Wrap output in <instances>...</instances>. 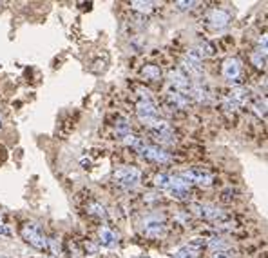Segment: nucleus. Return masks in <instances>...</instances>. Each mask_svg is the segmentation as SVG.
Masks as SVG:
<instances>
[{"label": "nucleus", "instance_id": "nucleus-9", "mask_svg": "<svg viewBox=\"0 0 268 258\" xmlns=\"http://www.w3.org/2000/svg\"><path fill=\"white\" fill-rule=\"evenodd\" d=\"M169 80H171V84L174 86V91H179V93H189L192 87V82L189 75L183 73L181 69H172V71L169 73Z\"/></svg>", "mask_w": 268, "mask_h": 258}, {"label": "nucleus", "instance_id": "nucleus-3", "mask_svg": "<svg viewBox=\"0 0 268 258\" xmlns=\"http://www.w3.org/2000/svg\"><path fill=\"white\" fill-rule=\"evenodd\" d=\"M141 180V171L138 168H120L115 171V182L120 187H125V189H133L140 184Z\"/></svg>", "mask_w": 268, "mask_h": 258}, {"label": "nucleus", "instance_id": "nucleus-8", "mask_svg": "<svg viewBox=\"0 0 268 258\" xmlns=\"http://www.w3.org/2000/svg\"><path fill=\"white\" fill-rule=\"evenodd\" d=\"M223 77L230 84H239L243 80V65L237 58H227L223 62Z\"/></svg>", "mask_w": 268, "mask_h": 258}, {"label": "nucleus", "instance_id": "nucleus-6", "mask_svg": "<svg viewBox=\"0 0 268 258\" xmlns=\"http://www.w3.org/2000/svg\"><path fill=\"white\" fill-rule=\"evenodd\" d=\"M165 218L163 216H151V218H147L145 222H143V227H141V231H143V235L147 236V238H160V236H163L165 235Z\"/></svg>", "mask_w": 268, "mask_h": 258}, {"label": "nucleus", "instance_id": "nucleus-20", "mask_svg": "<svg viewBox=\"0 0 268 258\" xmlns=\"http://www.w3.org/2000/svg\"><path fill=\"white\" fill-rule=\"evenodd\" d=\"M158 6L156 2H141V0H136V2H131V7L134 11H140V13H151L154 7Z\"/></svg>", "mask_w": 268, "mask_h": 258}, {"label": "nucleus", "instance_id": "nucleus-23", "mask_svg": "<svg viewBox=\"0 0 268 258\" xmlns=\"http://www.w3.org/2000/svg\"><path fill=\"white\" fill-rule=\"evenodd\" d=\"M189 93H191V97L194 98L196 102H205V100H207V89L201 87L199 84H192Z\"/></svg>", "mask_w": 268, "mask_h": 258}, {"label": "nucleus", "instance_id": "nucleus-7", "mask_svg": "<svg viewBox=\"0 0 268 258\" xmlns=\"http://www.w3.org/2000/svg\"><path fill=\"white\" fill-rule=\"evenodd\" d=\"M140 155L147 160L160 162V164H167V162L172 160V156L169 155V151L158 148V146H151V144H143L140 148Z\"/></svg>", "mask_w": 268, "mask_h": 258}, {"label": "nucleus", "instance_id": "nucleus-21", "mask_svg": "<svg viewBox=\"0 0 268 258\" xmlns=\"http://www.w3.org/2000/svg\"><path fill=\"white\" fill-rule=\"evenodd\" d=\"M116 135L121 136V138H125L127 135H131V122H129L127 118H118V122H116Z\"/></svg>", "mask_w": 268, "mask_h": 258}, {"label": "nucleus", "instance_id": "nucleus-15", "mask_svg": "<svg viewBox=\"0 0 268 258\" xmlns=\"http://www.w3.org/2000/svg\"><path fill=\"white\" fill-rule=\"evenodd\" d=\"M98 236H100V242L103 245H107V247H115L118 244V235L115 231H111L109 227H102L100 231H98Z\"/></svg>", "mask_w": 268, "mask_h": 258}, {"label": "nucleus", "instance_id": "nucleus-12", "mask_svg": "<svg viewBox=\"0 0 268 258\" xmlns=\"http://www.w3.org/2000/svg\"><path fill=\"white\" fill-rule=\"evenodd\" d=\"M207 20L214 29H223L230 24V13L225 9H212L211 13L207 15Z\"/></svg>", "mask_w": 268, "mask_h": 258}, {"label": "nucleus", "instance_id": "nucleus-18", "mask_svg": "<svg viewBox=\"0 0 268 258\" xmlns=\"http://www.w3.org/2000/svg\"><path fill=\"white\" fill-rule=\"evenodd\" d=\"M141 75L147 80H160L161 78V69L156 64H147L141 69Z\"/></svg>", "mask_w": 268, "mask_h": 258}, {"label": "nucleus", "instance_id": "nucleus-2", "mask_svg": "<svg viewBox=\"0 0 268 258\" xmlns=\"http://www.w3.org/2000/svg\"><path fill=\"white\" fill-rule=\"evenodd\" d=\"M20 235H22V238L26 240L27 244L33 245V247H37V249H47L49 244H47V238H45V235L42 233L37 224H33V222H26L22 229H20Z\"/></svg>", "mask_w": 268, "mask_h": 258}, {"label": "nucleus", "instance_id": "nucleus-25", "mask_svg": "<svg viewBox=\"0 0 268 258\" xmlns=\"http://www.w3.org/2000/svg\"><path fill=\"white\" fill-rule=\"evenodd\" d=\"M198 51L201 57L207 58V57H212V55L216 53V49H214V45H212L211 42H201V44L198 45Z\"/></svg>", "mask_w": 268, "mask_h": 258}, {"label": "nucleus", "instance_id": "nucleus-26", "mask_svg": "<svg viewBox=\"0 0 268 258\" xmlns=\"http://www.w3.org/2000/svg\"><path fill=\"white\" fill-rule=\"evenodd\" d=\"M174 6L178 7L179 11H187V9H194L196 6H199V2H196V0H191V2H176Z\"/></svg>", "mask_w": 268, "mask_h": 258}, {"label": "nucleus", "instance_id": "nucleus-13", "mask_svg": "<svg viewBox=\"0 0 268 258\" xmlns=\"http://www.w3.org/2000/svg\"><path fill=\"white\" fill-rule=\"evenodd\" d=\"M229 98L232 100V104L236 106V108H243V106H247V104L252 100V91L249 87H243V86H236L234 89L230 91Z\"/></svg>", "mask_w": 268, "mask_h": 258}, {"label": "nucleus", "instance_id": "nucleus-22", "mask_svg": "<svg viewBox=\"0 0 268 258\" xmlns=\"http://www.w3.org/2000/svg\"><path fill=\"white\" fill-rule=\"evenodd\" d=\"M87 213L93 215V216H98V218H105L107 216V211H105V207L100 202H91L87 206Z\"/></svg>", "mask_w": 268, "mask_h": 258}, {"label": "nucleus", "instance_id": "nucleus-27", "mask_svg": "<svg viewBox=\"0 0 268 258\" xmlns=\"http://www.w3.org/2000/svg\"><path fill=\"white\" fill-rule=\"evenodd\" d=\"M212 258H236V255H234V251H230V249H221V251L212 253Z\"/></svg>", "mask_w": 268, "mask_h": 258}, {"label": "nucleus", "instance_id": "nucleus-28", "mask_svg": "<svg viewBox=\"0 0 268 258\" xmlns=\"http://www.w3.org/2000/svg\"><path fill=\"white\" fill-rule=\"evenodd\" d=\"M9 235H11V229L7 227V224L4 222L2 215H0V236H9Z\"/></svg>", "mask_w": 268, "mask_h": 258}, {"label": "nucleus", "instance_id": "nucleus-14", "mask_svg": "<svg viewBox=\"0 0 268 258\" xmlns=\"http://www.w3.org/2000/svg\"><path fill=\"white\" fill-rule=\"evenodd\" d=\"M203 245H205L203 240H194V242H191L189 245L181 247V249L176 253V257L174 258H199Z\"/></svg>", "mask_w": 268, "mask_h": 258}, {"label": "nucleus", "instance_id": "nucleus-16", "mask_svg": "<svg viewBox=\"0 0 268 258\" xmlns=\"http://www.w3.org/2000/svg\"><path fill=\"white\" fill-rule=\"evenodd\" d=\"M169 102L172 104L174 108H179V109H187L189 106V97L179 93V91H171L169 93Z\"/></svg>", "mask_w": 268, "mask_h": 258}, {"label": "nucleus", "instance_id": "nucleus-4", "mask_svg": "<svg viewBox=\"0 0 268 258\" xmlns=\"http://www.w3.org/2000/svg\"><path fill=\"white\" fill-rule=\"evenodd\" d=\"M136 115L140 118L143 124H147L151 128H154L156 124L160 122V118H158V109H156V106L151 98H141L138 106H136Z\"/></svg>", "mask_w": 268, "mask_h": 258}, {"label": "nucleus", "instance_id": "nucleus-11", "mask_svg": "<svg viewBox=\"0 0 268 258\" xmlns=\"http://www.w3.org/2000/svg\"><path fill=\"white\" fill-rule=\"evenodd\" d=\"M154 131V138L158 140V142L161 144H174L176 142V136H174V131L171 129V126L167 122H163V120H160V122L156 124L153 128Z\"/></svg>", "mask_w": 268, "mask_h": 258}, {"label": "nucleus", "instance_id": "nucleus-24", "mask_svg": "<svg viewBox=\"0 0 268 258\" xmlns=\"http://www.w3.org/2000/svg\"><path fill=\"white\" fill-rule=\"evenodd\" d=\"M123 142L127 144V146H131V148H134L136 149V151H140V148L141 146H143V140H141L140 136H136V135H133V133H131V135H127L125 136V138H123Z\"/></svg>", "mask_w": 268, "mask_h": 258}, {"label": "nucleus", "instance_id": "nucleus-29", "mask_svg": "<svg viewBox=\"0 0 268 258\" xmlns=\"http://www.w3.org/2000/svg\"><path fill=\"white\" fill-rule=\"evenodd\" d=\"M143 258H149V257H143Z\"/></svg>", "mask_w": 268, "mask_h": 258}, {"label": "nucleus", "instance_id": "nucleus-1", "mask_svg": "<svg viewBox=\"0 0 268 258\" xmlns=\"http://www.w3.org/2000/svg\"><path fill=\"white\" fill-rule=\"evenodd\" d=\"M154 184L167 191V193L171 194V196H176V198H187V194H189V189H191V184L185 182L179 174H169V173H160L156 174V178H154Z\"/></svg>", "mask_w": 268, "mask_h": 258}, {"label": "nucleus", "instance_id": "nucleus-10", "mask_svg": "<svg viewBox=\"0 0 268 258\" xmlns=\"http://www.w3.org/2000/svg\"><path fill=\"white\" fill-rule=\"evenodd\" d=\"M192 211L196 215H199L201 218L205 220H212V222H217V220L225 218V213L216 206H207V204H194L192 206Z\"/></svg>", "mask_w": 268, "mask_h": 258}, {"label": "nucleus", "instance_id": "nucleus-17", "mask_svg": "<svg viewBox=\"0 0 268 258\" xmlns=\"http://www.w3.org/2000/svg\"><path fill=\"white\" fill-rule=\"evenodd\" d=\"M250 60H252V64L255 67H259V69H265L267 67V49H261V47H257L252 55H250Z\"/></svg>", "mask_w": 268, "mask_h": 258}, {"label": "nucleus", "instance_id": "nucleus-5", "mask_svg": "<svg viewBox=\"0 0 268 258\" xmlns=\"http://www.w3.org/2000/svg\"><path fill=\"white\" fill-rule=\"evenodd\" d=\"M179 176H181L185 182H189V184H198V186H203V187L212 186V182H214V174L201 168L187 169V171H183Z\"/></svg>", "mask_w": 268, "mask_h": 258}, {"label": "nucleus", "instance_id": "nucleus-19", "mask_svg": "<svg viewBox=\"0 0 268 258\" xmlns=\"http://www.w3.org/2000/svg\"><path fill=\"white\" fill-rule=\"evenodd\" d=\"M252 108H254V113L259 116V118H263V120L267 118V98L265 97L255 98L254 102H252Z\"/></svg>", "mask_w": 268, "mask_h": 258}, {"label": "nucleus", "instance_id": "nucleus-30", "mask_svg": "<svg viewBox=\"0 0 268 258\" xmlns=\"http://www.w3.org/2000/svg\"><path fill=\"white\" fill-rule=\"evenodd\" d=\"M0 126H2V124H0Z\"/></svg>", "mask_w": 268, "mask_h": 258}]
</instances>
